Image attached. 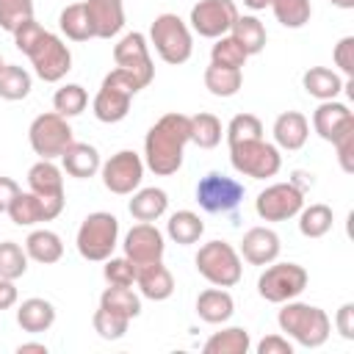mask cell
Wrapping results in <instances>:
<instances>
[{
  "label": "cell",
  "mask_w": 354,
  "mask_h": 354,
  "mask_svg": "<svg viewBox=\"0 0 354 354\" xmlns=\"http://www.w3.org/2000/svg\"><path fill=\"white\" fill-rule=\"evenodd\" d=\"M290 183H293L299 191H307V188H313V174H307V171H293Z\"/></svg>",
  "instance_id": "obj_54"
},
{
  "label": "cell",
  "mask_w": 354,
  "mask_h": 354,
  "mask_svg": "<svg viewBox=\"0 0 354 354\" xmlns=\"http://www.w3.org/2000/svg\"><path fill=\"white\" fill-rule=\"evenodd\" d=\"M88 105V94L80 83H64L55 94H53V108L55 113H61L64 119H72L77 113H83Z\"/></svg>",
  "instance_id": "obj_40"
},
{
  "label": "cell",
  "mask_w": 354,
  "mask_h": 354,
  "mask_svg": "<svg viewBox=\"0 0 354 354\" xmlns=\"http://www.w3.org/2000/svg\"><path fill=\"white\" fill-rule=\"evenodd\" d=\"M335 329L340 332V337L354 340V301L340 304V310L335 315Z\"/></svg>",
  "instance_id": "obj_50"
},
{
  "label": "cell",
  "mask_w": 354,
  "mask_h": 354,
  "mask_svg": "<svg viewBox=\"0 0 354 354\" xmlns=\"http://www.w3.org/2000/svg\"><path fill=\"white\" fill-rule=\"evenodd\" d=\"M28 271V252L17 241L0 243V277L3 279H19Z\"/></svg>",
  "instance_id": "obj_42"
},
{
  "label": "cell",
  "mask_w": 354,
  "mask_h": 354,
  "mask_svg": "<svg viewBox=\"0 0 354 354\" xmlns=\"http://www.w3.org/2000/svg\"><path fill=\"white\" fill-rule=\"evenodd\" d=\"M94 39H113L124 28V3L122 0H83Z\"/></svg>",
  "instance_id": "obj_18"
},
{
  "label": "cell",
  "mask_w": 354,
  "mask_h": 354,
  "mask_svg": "<svg viewBox=\"0 0 354 354\" xmlns=\"http://www.w3.org/2000/svg\"><path fill=\"white\" fill-rule=\"evenodd\" d=\"M310 138V122L304 113L299 111H285L274 119V141L279 149H288V152H296L307 144Z\"/></svg>",
  "instance_id": "obj_22"
},
{
  "label": "cell",
  "mask_w": 354,
  "mask_h": 354,
  "mask_svg": "<svg viewBox=\"0 0 354 354\" xmlns=\"http://www.w3.org/2000/svg\"><path fill=\"white\" fill-rule=\"evenodd\" d=\"M22 188L17 185V180H11V177H6V174H0V213H6L8 210V205L14 202V196L19 194Z\"/></svg>",
  "instance_id": "obj_52"
},
{
  "label": "cell",
  "mask_w": 354,
  "mask_h": 354,
  "mask_svg": "<svg viewBox=\"0 0 354 354\" xmlns=\"http://www.w3.org/2000/svg\"><path fill=\"white\" fill-rule=\"evenodd\" d=\"M279 235L271 230V227H252L243 232V241H241V257L252 266H268L279 257Z\"/></svg>",
  "instance_id": "obj_19"
},
{
  "label": "cell",
  "mask_w": 354,
  "mask_h": 354,
  "mask_svg": "<svg viewBox=\"0 0 354 354\" xmlns=\"http://www.w3.org/2000/svg\"><path fill=\"white\" fill-rule=\"evenodd\" d=\"M17 299H19V293H17L14 279H3L0 277V310H11L17 304Z\"/></svg>",
  "instance_id": "obj_53"
},
{
  "label": "cell",
  "mask_w": 354,
  "mask_h": 354,
  "mask_svg": "<svg viewBox=\"0 0 354 354\" xmlns=\"http://www.w3.org/2000/svg\"><path fill=\"white\" fill-rule=\"evenodd\" d=\"M169 207V194L163 188H136L127 210L136 221H158Z\"/></svg>",
  "instance_id": "obj_27"
},
{
  "label": "cell",
  "mask_w": 354,
  "mask_h": 354,
  "mask_svg": "<svg viewBox=\"0 0 354 354\" xmlns=\"http://www.w3.org/2000/svg\"><path fill=\"white\" fill-rule=\"evenodd\" d=\"M307 282H310V274H307L304 266H299V263H277L274 260L260 274L257 293L271 304H282V301H290L299 293H304Z\"/></svg>",
  "instance_id": "obj_8"
},
{
  "label": "cell",
  "mask_w": 354,
  "mask_h": 354,
  "mask_svg": "<svg viewBox=\"0 0 354 354\" xmlns=\"http://www.w3.org/2000/svg\"><path fill=\"white\" fill-rule=\"evenodd\" d=\"M249 348L252 337L243 326H227L221 332H213L202 346L205 354H246Z\"/></svg>",
  "instance_id": "obj_30"
},
{
  "label": "cell",
  "mask_w": 354,
  "mask_h": 354,
  "mask_svg": "<svg viewBox=\"0 0 354 354\" xmlns=\"http://www.w3.org/2000/svg\"><path fill=\"white\" fill-rule=\"evenodd\" d=\"M243 86V75L241 69H230V66H218V64H210L205 69V88L213 94V97H235Z\"/></svg>",
  "instance_id": "obj_33"
},
{
  "label": "cell",
  "mask_w": 354,
  "mask_h": 354,
  "mask_svg": "<svg viewBox=\"0 0 354 354\" xmlns=\"http://www.w3.org/2000/svg\"><path fill=\"white\" fill-rule=\"evenodd\" d=\"M227 144H238V141H254V138H263V122L254 116V113H238L230 119L227 130Z\"/></svg>",
  "instance_id": "obj_44"
},
{
  "label": "cell",
  "mask_w": 354,
  "mask_h": 354,
  "mask_svg": "<svg viewBox=\"0 0 354 354\" xmlns=\"http://www.w3.org/2000/svg\"><path fill=\"white\" fill-rule=\"evenodd\" d=\"M33 88V80H30V72L17 66V64H6L0 69V97L8 100V102H17V100H25Z\"/></svg>",
  "instance_id": "obj_37"
},
{
  "label": "cell",
  "mask_w": 354,
  "mask_h": 354,
  "mask_svg": "<svg viewBox=\"0 0 354 354\" xmlns=\"http://www.w3.org/2000/svg\"><path fill=\"white\" fill-rule=\"evenodd\" d=\"M91 324H94V332L102 340H119V337H124V332L130 326V318L127 315H119V313H113L108 307H97Z\"/></svg>",
  "instance_id": "obj_43"
},
{
  "label": "cell",
  "mask_w": 354,
  "mask_h": 354,
  "mask_svg": "<svg viewBox=\"0 0 354 354\" xmlns=\"http://www.w3.org/2000/svg\"><path fill=\"white\" fill-rule=\"evenodd\" d=\"M75 243H77V252L83 260L105 263L119 243V218L105 210L88 213L83 218V224L77 227Z\"/></svg>",
  "instance_id": "obj_4"
},
{
  "label": "cell",
  "mask_w": 354,
  "mask_h": 354,
  "mask_svg": "<svg viewBox=\"0 0 354 354\" xmlns=\"http://www.w3.org/2000/svg\"><path fill=\"white\" fill-rule=\"evenodd\" d=\"M196 271L216 288H232L241 282L243 266H241V254L232 243L227 241H207L199 246L196 257Z\"/></svg>",
  "instance_id": "obj_6"
},
{
  "label": "cell",
  "mask_w": 354,
  "mask_h": 354,
  "mask_svg": "<svg viewBox=\"0 0 354 354\" xmlns=\"http://www.w3.org/2000/svg\"><path fill=\"white\" fill-rule=\"evenodd\" d=\"M257 354H293V346L285 335H266L257 343Z\"/></svg>",
  "instance_id": "obj_51"
},
{
  "label": "cell",
  "mask_w": 354,
  "mask_h": 354,
  "mask_svg": "<svg viewBox=\"0 0 354 354\" xmlns=\"http://www.w3.org/2000/svg\"><path fill=\"white\" fill-rule=\"evenodd\" d=\"M100 174H102V185L111 191V194H119V196H127L133 194L141 180H144V160L138 152L133 149H119L116 155H111L102 166H100Z\"/></svg>",
  "instance_id": "obj_14"
},
{
  "label": "cell",
  "mask_w": 354,
  "mask_h": 354,
  "mask_svg": "<svg viewBox=\"0 0 354 354\" xmlns=\"http://www.w3.org/2000/svg\"><path fill=\"white\" fill-rule=\"evenodd\" d=\"M122 246H124V257L133 260L136 266H147V263L163 260V252H166L163 232L152 221H141V224L130 227V232L124 235Z\"/></svg>",
  "instance_id": "obj_17"
},
{
  "label": "cell",
  "mask_w": 354,
  "mask_h": 354,
  "mask_svg": "<svg viewBox=\"0 0 354 354\" xmlns=\"http://www.w3.org/2000/svg\"><path fill=\"white\" fill-rule=\"evenodd\" d=\"M41 33H44V28H41V25H39V22L30 17V19L19 22V25H17V30H14L11 36H14V44H17V50H19V53H28V50L36 44V39H39Z\"/></svg>",
  "instance_id": "obj_48"
},
{
  "label": "cell",
  "mask_w": 354,
  "mask_h": 354,
  "mask_svg": "<svg viewBox=\"0 0 354 354\" xmlns=\"http://www.w3.org/2000/svg\"><path fill=\"white\" fill-rule=\"evenodd\" d=\"M19 354H28V351H36V354H47V346L44 343H19L17 346Z\"/></svg>",
  "instance_id": "obj_55"
},
{
  "label": "cell",
  "mask_w": 354,
  "mask_h": 354,
  "mask_svg": "<svg viewBox=\"0 0 354 354\" xmlns=\"http://www.w3.org/2000/svg\"><path fill=\"white\" fill-rule=\"evenodd\" d=\"M296 216H299V232L304 238H324L332 230V221H335L332 207L324 205V202H315L310 207H301Z\"/></svg>",
  "instance_id": "obj_34"
},
{
  "label": "cell",
  "mask_w": 354,
  "mask_h": 354,
  "mask_svg": "<svg viewBox=\"0 0 354 354\" xmlns=\"http://www.w3.org/2000/svg\"><path fill=\"white\" fill-rule=\"evenodd\" d=\"M335 66L346 75V77H354V36H343L337 44H335Z\"/></svg>",
  "instance_id": "obj_49"
},
{
  "label": "cell",
  "mask_w": 354,
  "mask_h": 354,
  "mask_svg": "<svg viewBox=\"0 0 354 354\" xmlns=\"http://www.w3.org/2000/svg\"><path fill=\"white\" fill-rule=\"evenodd\" d=\"M102 274H105L108 285H133L136 274H138V266L127 257H108Z\"/></svg>",
  "instance_id": "obj_46"
},
{
  "label": "cell",
  "mask_w": 354,
  "mask_h": 354,
  "mask_svg": "<svg viewBox=\"0 0 354 354\" xmlns=\"http://www.w3.org/2000/svg\"><path fill=\"white\" fill-rule=\"evenodd\" d=\"M25 55L30 58L33 72H36L44 83H58V80H64L66 72L72 69V53H69V47H66L55 33H50V30H44V33L36 39V44H33Z\"/></svg>",
  "instance_id": "obj_10"
},
{
  "label": "cell",
  "mask_w": 354,
  "mask_h": 354,
  "mask_svg": "<svg viewBox=\"0 0 354 354\" xmlns=\"http://www.w3.org/2000/svg\"><path fill=\"white\" fill-rule=\"evenodd\" d=\"M113 61H116L119 69L133 75L141 88H147L152 83V77H155V64H152V55H149L147 36L138 33V30L124 33L119 39V44L113 47Z\"/></svg>",
  "instance_id": "obj_13"
},
{
  "label": "cell",
  "mask_w": 354,
  "mask_h": 354,
  "mask_svg": "<svg viewBox=\"0 0 354 354\" xmlns=\"http://www.w3.org/2000/svg\"><path fill=\"white\" fill-rule=\"evenodd\" d=\"M100 307H108L119 315H127L130 321L141 315V296L133 290V285H111L100 296Z\"/></svg>",
  "instance_id": "obj_32"
},
{
  "label": "cell",
  "mask_w": 354,
  "mask_h": 354,
  "mask_svg": "<svg viewBox=\"0 0 354 354\" xmlns=\"http://www.w3.org/2000/svg\"><path fill=\"white\" fill-rule=\"evenodd\" d=\"M149 41H152L155 53L160 55V61H166L171 66L185 64L191 58V53H194L191 28L185 25V19H180L171 11L155 17V22L149 28Z\"/></svg>",
  "instance_id": "obj_5"
},
{
  "label": "cell",
  "mask_w": 354,
  "mask_h": 354,
  "mask_svg": "<svg viewBox=\"0 0 354 354\" xmlns=\"http://www.w3.org/2000/svg\"><path fill=\"white\" fill-rule=\"evenodd\" d=\"M268 8L274 11V17H277V22L282 28H293V30L304 28L310 22V17H313L310 0H271Z\"/></svg>",
  "instance_id": "obj_39"
},
{
  "label": "cell",
  "mask_w": 354,
  "mask_h": 354,
  "mask_svg": "<svg viewBox=\"0 0 354 354\" xmlns=\"http://www.w3.org/2000/svg\"><path fill=\"white\" fill-rule=\"evenodd\" d=\"M17 324H19L22 332H30V335L47 332L55 324V307H53V301L39 299V296L25 299L17 307Z\"/></svg>",
  "instance_id": "obj_25"
},
{
  "label": "cell",
  "mask_w": 354,
  "mask_h": 354,
  "mask_svg": "<svg viewBox=\"0 0 354 354\" xmlns=\"http://www.w3.org/2000/svg\"><path fill=\"white\" fill-rule=\"evenodd\" d=\"M335 8H343V11H351L354 8V0H329Z\"/></svg>",
  "instance_id": "obj_57"
},
{
  "label": "cell",
  "mask_w": 354,
  "mask_h": 354,
  "mask_svg": "<svg viewBox=\"0 0 354 354\" xmlns=\"http://www.w3.org/2000/svg\"><path fill=\"white\" fill-rule=\"evenodd\" d=\"M28 141H30V147H33V152H36L39 158L53 160V158H61L64 149H66L75 138H72L69 122H66L61 113L50 111V113H39V116L30 122V127H28Z\"/></svg>",
  "instance_id": "obj_9"
},
{
  "label": "cell",
  "mask_w": 354,
  "mask_h": 354,
  "mask_svg": "<svg viewBox=\"0 0 354 354\" xmlns=\"http://www.w3.org/2000/svg\"><path fill=\"white\" fill-rule=\"evenodd\" d=\"M202 232H205V221H202L194 210H177V213H171L169 221H166V235H169L174 243H180V246L196 243V241L202 238Z\"/></svg>",
  "instance_id": "obj_31"
},
{
  "label": "cell",
  "mask_w": 354,
  "mask_h": 354,
  "mask_svg": "<svg viewBox=\"0 0 354 354\" xmlns=\"http://www.w3.org/2000/svg\"><path fill=\"white\" fill-rule=\"evenodd\" d=\"M64 169L55 166L53 160H39L28 169V188L41 199V210H44V221H53L61 216L66 196H64Z\"/></svg>",
  "instance_id": "obj_11"
},
{
  "label": "cell",
  "mask_w": 354,
  "mask_h": 354,
  "mask_svg": "<svg viewBox=\"0 0 354 354\" xmlns=\"http://www.w3.org/2000/svg\"><path fill=\"white\" fill-rule=\"evenodd\" d=\"M136 285H138L141 296L149 299V301H166L174 293V277H171V271L160 260L147 263V266H138Z\"/></svg>",
  "instance_id": "obj_21"
},
{
  "label": "cell",
  "mask_w": 354,
  "mask_h": 354,
  "mask_svg": "<svg viewBox=\"0 0 354 354\" xmlns=\"http://www.w3.org/2000/svg\"><path fill=\"white\" fill-rule=\"evenodd\" d=\"M102 166V158L97 152V147L91 144H83V141H72L64 155H61V169L69 174V177H77V180H88L100 171Z\"/></svg>",
  "instance_id": "obj_23"
},
{
  "label": "cell",
  "mask_w": 354,
  "mask_h": 354,
  "mask_svg": "<svg viewBox=\"0 0 354 354\" xmlns=\"http://www.w3.org/2000/svg\"><path fill=\"white\" fill-rule=\"evenodd\" d=\"M25 252H28V260L53 266L64 257V243H61V235L53 230H33L25 238Z\"/></svg>",
  "instance_id": "obj_28"
},
{
  "label": "cell",
  "mask_w": 354,
  "mask_h": 354,
  "mask_svg": "<svg viewBox=\"0 0 354 354\" xmlns=\"http://www.w3.org/2000/svg\"><path fill=\"white\" fill-rule=\"evenodd\" d=\"M185 144H191V119L185 113H163L144 136V166L158 177L177 174Z\"/></svg>",
  "instance_id": "obj_1"
},
{
  "label": "cell",
  "mask_w": 354,
  "mask_h": 354,
  "mask_svg": "<svg viewBox=\"0 0 354 354\" xmlns=\"http://www.w3.org/2000/svg\"><path fill=\"white\" fill-rule=\"evenodd\" d=\"M277 324L288 337H293L304 348H318L332 335V321L321 307L293 299L282 301V310L277 313Z\"/></svg>",
  "instance_id": "obj_2"
},
{
  "label": "cell",
  "mask_w": 354,
  "mask_h": 354,
  "mask_svg": "<svg viewBox=\"0 0 354 354\" xmlns=\"http://www.w3.org/2000/svg\"><path fill=\"white\" fill-rule=\"evenodd\" d=\"M33 17V0H0V28L14 33L19 22Z\"/></svg>",
  "instance_id": "obj_45"
},
{
  "label": "cell",
  "mask_w": 354,
  "mask_h": 354,
  "mask_svg": "<svg viewBox=\"0 0 354 354\" xmlns=\"http://www.w3.org/2000/svg\"><path fill=\"white\" fill-rule=\"evenodd\" d=\"M138 91H141V86L136 83V77L116 66L113 72H108L102 77V86H100V91H97V97L91 102L94 116L100 122H105V124L122 122L130 113V102H133V97Z\"/></svg>",
  "instance_id": "obj_3"
},
{
  "label": "cell",
  "mask_w": 354,
  "mask_h": 354,
  "mask_svg": "<svg viewBox=\"0 0 354 354\" xmlns=\"http://www.w3.org/2000/svg\"><path fill=\"white\" fill-rule=\"evenodd\" d=\"M243 183L221 171H210L196 183V202L205 213H230L243 202Z\"/></svg>",
  "instance_id": "obj_12"
},
{
  "label": "cell",
  "mask_w": 354,
  "mask_h": 354,
  "mask_svg": "<svg viewBox=\"0 0 354 354\" xmlns=\"http://www.w3.org/2000/svg\"><path fill=\"white\" fill-rule=\"evenodd\" d=\"M232 313H235V301L224 288L213 285V288H205L196 296V315L205 324H224V321L232 318Z\"/></svg>",
  "instance_id": "obj_24"
},
{
  "label": "cell",
  "mask_w": 354,
  "mask_h": 354,
  "mask_svg": "<svg viewBox=\"0 0 354 354\" xmlns=\"http://www.w3.org/2000/svg\"><path fill=\"white\" fill-rule=\"evenodd\" d=\"M332 147H335V152H337L340 169H343L346 174H351V171H354V127L343 130V133L332 141Z\"/></svg>",
  "instance_id": "obj_47"
},
{
  "label": "cell",
  "mask_w": 354,
  "mask_h": 354,
  "mask_svg": "<svg viewBox=\"0 0 354 354\" xmlns=\"http://www.w3.org/2000/svg\"><path fill=\"white\" fill-rule=\"evenodd\" d=\"M3 66H6V61H3V55H0V69H3Z\"/></svg>",
  "instance_id": "obj_58"
},
{
  "label": "cell",
  "mask_w": 354,
  "mask_h": 354,
  "mask_svg": "<svg viewBox=\"0 0 354 354\" xmlns=\"http://www.w3.org/2000/svg\"><path fill=\"white\" fill-rule=\"evenodd\" d=\"M8 218L17 227H33L39 221H44V210H41V199L33 191H19L14 196V202L8 205Z\"/></svg>",
  "instance_id": "obj_36"
},
{
  "label": "cell",
  "mask_w": 354,
  "mask_h": 354,
  "mask_svg": "<svg viewBox=\"0 0 354 354\" xmlns=\"http://www.w3.org/2000/svg\"><path fill=\"white\" fill-rule=\"evenodd\" d=\"M235 19H238L235 0H199L191 8V17H188L191 30L205 36V39L227 36Z\"/></svg>",
  "instance_id": "obj_16"
},
{
  "label": "cell",
  "mask_w": 354,
  "mask_h": 354,
  "mask_svg": "<svg viewBox=\"0 0 354 354\" xmlns=\"http://www.w3.org/2000/svg\"><path fill=\"white\" fill-rule=\"evenodd\" d=\"M246 50L227 33V36H218L216 44L210 47V64H218V66H230V69H243L246 64Z\"/></svg>",
  "instance_id": "obj_41"
},
{
  "label": "cell",
  "mask_w": 354,
  "mask_h": 354,
  "mask_svg": "<svg viewBox=\"0 0 354 354\" xmlns=\"http://www.w3.org/2000/svg\"><path fill=\"white\" fill-rule=\"evenodd\" d=\"M230 163L243 177L266 180V177H274L282 169V155H279V147L277 144H268L263 138H254V141L230 144Z\"/></svg>",
  "instance_id": "obj_7"
},
{
  "label": "cell",
  "mask_w": 354,
  "mask_h": 354,
  "mask_svg": "<svg viewBox=\"0 0 354 354\" xmlns=\"http://www.w3.org/2000/svg\"><path fill=\"white\" fill-rule=\"evenodd\" d=\"M304 207V191H299L290 180L271 183L254 199V210L263 221H288Z\"/></svg>",
  "instance_id": "obj_15"
},
{
  "label": "cell",
  "mask_w": 354,
  "mask_h": 354,
  "mask_svg": "<svg viewBox=\"0 0 354 354\" xmlns=\"http://www.w3.org/2000/svg\"><path fill=\"white\" fill-rule=\"evenodd\" d=\"M243 6H246V8H252V11H263V8H268V6H271V0H243Z\"/></svg>",
  "instance_id": "obj_56"
},
{
  "label": "cell",
  "mask_w": 354,
  "mask_h": 354,
  "mask_svg": "<svg viewBox=\"0 0 354 354\" xmlns=\"http://www.w3.org/2000/svg\"><path fill=\"white\" fill-rule=\"evenodd\" d=\"M301 86H304V91L310 97L324 102V100H337V94L343 91L346 80L335 69H329V66H310L301 75Z\"/></svg>",
  "instance_id": "obj_26"
},
{
  "label": "cell",
  "mask_w": 354,
  "mask_h": 354,
  "mask_svg": "<svg viewBox=\"0 0 354 354\" xmlns=\"http://www.w3.org/2000/svg\"><path fill=\"white\" fill-rule=\"evenodd\" d=\"M188 119H191V144H196L199 149L218 147V141L224 136V127H221L218 116H213L207 111H199V113H194Z\"/></svg>",
  "instance_id": "obj_35"
},
{
  "label": "cell",
  "mask_w": 354,
  "mask_h": 354,
  "mask_svg": "<svg viewBox=\"0 0 354 354\" xmlns=\"http://www.w3.org/2000/svg\"><path fill=\"white\" fill-rule=\"evenodd\" d=\"M354 127V113L348 111L346 102L337 100H324L315 111H313V130L324 138V141H335L343 130Z\"/></svg>",
  "instance_id": "obj_20"
},
{
  "label": "cell",
  "mask_w": 354,
  "mask_h": 354,
  "mask_svg": "<svg viewBox=\"0 0 354 354\" xmlns=\"http://www.w3.org/2000/svg\"><path fill=\"white\" fill-rule=\"evenodd\" d=\"M230 36L246 50V55H257V53H263V47H266V39H268V33H266V25L257 19V17H252V14H238V19L232 22V28H230Z\"/></svg>",
  "instance_id": "obj_29"
},
{
  "label": "cell",
  "mask_w": 354,
  "mask_h": 354,
  "mask_svg": "<svg viewBox=\"0 0 354 354\" xmlns=\"http://www.w3.org/2000/svg\"><path fill=\"white\" fill-rule=\"evenodd\" d=\"M58 28H61V33H64L66 39H72V41H88V39H94L83 3H69V6L61 11V17H58Z\"/></svg>",
  "instance_id": "obj_38"
}]
</instances>
